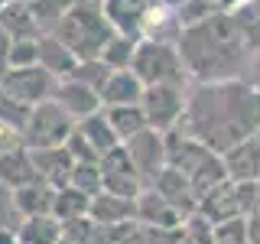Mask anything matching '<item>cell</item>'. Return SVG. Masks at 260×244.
<instances>
[{"label": "cell", "mask_w": 260, "mask_h": 244, "mask_svg": "<svg viewBox=\"0 0 260 244\" xmlns=\"http://www.w3.org/2000/svg\"><path fill=\"white\" fill-rule=\"evenodd\" d=\"M75 127L85 134V140L94 146L98 153H111L114 146H120V137L114 134V127H111V120H108V114H104V108L101 111H94V114H88V117H81V120H75Z\"/></svg>", "instance_id": "obj_23"}, {"label": "cell", "mask_w": 260, "mask_h": 244, "mask_svg": "<svg viewBox=\"0 0 260 244\" xmlns=\"http://www.w3.org/2000/svg\"><path fill=\"white\" fill-rule=\"evenodd\" d=\"M146 244H195V241L182 225H176V228H146Z\"/></svg>", "instance_id": "obj_39"}, {"label": "cell", "mask_w": 260, "mask_h": 244, "mask_svg": "<svg viewBox=\"0 0 260 244\" xmlns=\"http://www.w3.org/2000/svg\"><path fill=\"white\" fill-rule=\"evenodd\" d=\"M88 215L98 225H120V222H134L137 218V199L130 195H117V192H98L88 205Z\"/></svg>", "instance_id": "obj_17"}, {"label": "cell", "mask_w": 260, "mask_h": 244, "mask_svg": "<svg viewBox=\"0 0 260 244\" xmlns=\"http://www.w3.org/2000/svg\"><path fill=\"white\" fill-rule=\"evenodd\" d=\"M241 4H247V0H221V10H231V7H234V10H238Z\"/></svg>", "instance_id": "obj_44"}, {"label": "cell", "mask_w": 260, "mask_h": 244, "mask_svg": "<svg viewBox=\"0 0 260 244\" xmlns=\"http://www.w3.org/2000/svg\"><path fill=\"white\" fill-rule=\"evenodd\" d=\"M0 244H20L16 241V231H4V228H0Z\"/></svg>", "instance_id": "obj_43"}, {"label": "cell", "mask_w": 260, "mask_h": 244, "mask_svg": "<svg viewBox=\"0 0 260 244\" xmlns=\"http://www.w3.org/2000/svg\"><path fill=\"white\" fill-rule=\"evenodd\" d=\"M124 150H127L130 163H134V169L140 173L146 189H150L153 179L169 166L166 134H159V130H153V127H146V130H140V134H134L130 140H124Z\"/></svg>", "instance_id": "obj_7"}, {"label": "cell", "mask_w": 260, "mask_h": 244, "mask_svg": "<svg viewBox=\"0 0 260 244\" xmlns=\"http://www.w3.org/2000/svg\"><path fill=\"white\" fill-rule=\"evenodd\" d=\"M153 189H156L182 218H189L192 211H199V192H195V186L182 173H179L176 166H166V169H162V173L153 179Z\"/></svg>", "instance_id": "obj_10"}, {"label": "cell", "mask_w": 260, "mask_h": 244, "mask_svg": "<svg viewBox=\"0 0 260 244\" xmlns=\"http://www.w3.org/2000/svg\"><path fill=\"white\" fill-rule=\"evenodd\" d=\"M111 65L104 62V59H78V65L69 72L75 81H81V85H88V88H94L98 95H101V88H104V81L111 78Z\"/></svg>", "instance_id": "obj_30"}, {"label": "cell", "mask_w": 260, "mask_h": 244, "mask_svg": "<svg viewBox=\"0 0 260 244\" xmlns=\"http://www.w3.org/2000/svg\"><path fill=\"white\" fill-rule=\"evenodd\" d=\"M247 244H260V215H247Z\"/></svg>", "instance_id": "obj_42"}, {"label": "cell", "mask_w": 260, "mask_h": 244, "mask_svg": "<svg viewBox=\"0 0 260 244\" xmlns=\"http://www.w3.org/2000/svg\"><path fill=\"white\" fill-rule=\"evenodd\" d=\"M62 238H69L75 244H101V225L91 215L72 218V222H62Z\"/></svg>", "instance_id": "obj_31"}, {"label": "cell", "mask_w": 260, "mask_h": 244, "mask_svg": "<svg viewBox=\"0 0 260 244\" xmlns=\"http://www.w3.org/2000/svg\"><path fill=\"white\" fill-rule=\"evenodd\" d=\"M137 222L146 225V228H176V225H182L185 218L150 186V189H143L137 195Z\"/></svg>", "instance_id": "obj_16"}, {"label": "cell", "mask_w": 260, "mask_h": 244, "mask_svg": "<svg viewBox=\"0 0 260 244\" xmlns=\"http://www.w3.org/2000/svg\"><path fill=\"white\" fill-rule=\"evenodd\" d=\"M130 69L143 85H189V72L179 55L176 43H153V39H140L134 52Z\"/></svg>", "instance_id": "obj_4"}, {"label": "cell", "mask_w": 260, "mask_h": 244, "mask_svg": "<svg viewBox=\"0 0 260 244\" xmlns=\"http://www.w3.org/2000/svg\"><path fill=\"white\" fill-rule=\"evenodd\" d=\"M199 211L208 218V222L221 225L228 218H238L241 215V205H238V186L231 182V179H224V182L211 186L208 192L199 195Z\"/></svg>", "instance_id": "obj_15"}, {"label": "cell", "mask_w": 260, "mask_h": 244, "mask_svg": "<svg viewBox=\"0 0 260 244\" xmlns=\"http://www.w3.org/2000/svg\"><path fill=\"white\" fill-rule=\"evenodd\" d=\"M104 114H108L114 134L120 137V143L130 140L134 134H140V130H146L150 124H146V114L140 104H114V108H104Z\"/></svg>", "instance_id": "obj_26"}, {"label": "cell", "mask_w": 260, "mask_h": 244, "mask_svg": "<svg viewBox=\"0 0 260 244\" xmlns=\"http://www.w3.org/2000/svg\"><path fill=\"white\" fill-rule=\"evenodd\" d=\"M72 186L94 199V195L104 189V182H101V166H98V163H75V169H72Z\"/></svg>", "instance_id": "obj_32"}, {"label": "cell", "mask_w": 260, "mask_h": 244, "mask_svg": "<svg viewBox=\"0 0 260 244\" xmlns=\"http://www.w3.org/2000/svg\"><path fill=\"white\" fill-rule=\"evenodd\" d=\"M182 228L189 231V238L195 244H211V241H215V222H208L202 211H192V215L182 222Z\"/></svg>", "instance_id": "obj_37"}, {"label": "cell", "mask_w": 260, "mask_h": 244, "mask_svg": "<svg viewBox=\"0 0 260 244\" xmlns=\"http://www.w3.org/2000/svg\"><path fill=\"white\" fill-rule=\"evenodd\" d=\"M0 26L10 33V39H39L43 36L36 16L29 13V7L23 0H7L0 7Z\"/></svg>", "instance_id": "obj_21"}, {"label": "cell", "mask_w": 260, "mask_h": 244, "mask_svg": "<svg viewBox=\"0 0 260 244\" xmlns=\"http://www.w3.org/2000/svg\"><path fill=\"white\" fill-rule=\"evenodd\" d=\"M39 65V39H13L10 43V69Z\"/></svg>", "instance_id": "obj_36"}, {"label": "cell", "mask_w": 260, "mask_h": 244, "mask_svg": "<svg viewBox=\"0 0 260 244\" xmlns=\"http://www.w3.org/2000/svg\"><path fill=\"white\" fill-rule=\"evenodd\" d=\"M166 153H169V166H176L179 173L189 179L199 195L228 179L221 153H215L211 146H205L202 140L182 134L179 127L166 134Z\"/></svg>", "instance_id": "obj_3"}, {"label": "cell", "mask_w": 260, "mask_h": 244, "mask_svg": "<svg viewBox=\"0 0 260 244\" xmlns=\"http://www.w3.org/2000/svg\"><path fill=\"white\" fill-rule=\"evenodd\" d=\"M72 130H75V117L59 101L49 98V101L29 108V117L20 134H23V146L26 150H43V146H62Z\"/></svg>", "instance_id": "obj_5"}, {"label": "cell", "mask_w": 260, "mask_h": 244, "mask_svg": "<svg viewBox=\"0 0 260 244\" xmlns=\"http://www.w3.org/2000/svg\"><path fill=\"white\" fill-rule=\"evenodd\" d=\"M32 153V166H36V173L43 182L55 186V189H62V186L72 182V169H75V160H72V153L62 146H43V150H29Z\"/></svg>", "instance_id": "obj_13"}, {"label": "cell", "mask_w": 260, "mask_h": 244, "mask_svg": "<svg viewBox=\"0 0 260 244\" xmlns=\"http://www.w3.org/2000/svg\"><path fill=\"white\" fill-rule=\"evenodd\" d=\"M254 211L260 215V179H257V202H254ZM254 211H250V215H254Z\"/></svg>", "instance_id": "obj_45"}, {"label": "cell", "mask_w": 260, "mask_h": 244, "mask_svg": "<svg viewBox=\"0 0 260 244\" xmlns=\"http://www.w3.org/2000/svg\"><path fill=\"white\" fill-rule=\"evenodd\" d=\"M101 7H104V16L111 20V26L117 33H124V36H140L143 16L150 10V0H101Z\"/></svg>", "instance_id": "obj_18"}, {"label": "cell", "mask_w": 260, "mask_h": 244, "mask_svg": "<svg viewBox=\"0 0 260 244\" xmlns=\"http://www.w3.org/2000/svg\"><path fill=\"white\" fill-rule=\"evenodd\" d=\"M10 33H7L4 26H0V78H4V72L10 69Z\"/></svg>", "instance_id": "obj_41"}, {"label": "cell", "mask_w": 260, "mask_h": 244, "mask_svg": "<svg viewBox=\"0 0 260 244\" xmlns=\"http://www.w3.org/2000/svg\"><path fill=\"white\" fill-rule=\"evenodd\" d=\"M182 20H179V10L169 4H150V10L143 16L140 26V39H153V43H179L182 36Z\"/></svg>", "instance_id": "obj_14"}, {"label": "cell", "mask_w": 260, "mask_h": 244, "mask_svg": "<svg viewBox=\"0 0 260 244\" xmlns=\"http://www.w3.org/2000/svg\"><path fill=\"white\" fill-rule=\"evenodd\" d=\"M150 4H156V0H150Z\"/></svg>", "instance_id": "obj_49"}, {"label": "cell", "mask_w": 260, "mask_h": 244, "mask_svg": "<svg viewBox=\"0 0 260 244\" xmlns=\"http://www.w3.org/2000/svg\"><path fill=\"white\" fill-rule=\"evenodd\" d=\"M52 33L75 52V59H101L104 46L117 36V29L104 16L101 0H75Z\"/></svg>", "instance_id": "obj_2"}, {"label": "cell", "mask_w": 260, "mask_h": 244, "mask_svg": "<svg viewBox=\"0 0 260 244\" xmlns=\"http://www.w3.org/2000/svg\"><path fill=\"white\" fill-rule=\"evenodd\" d=\"M23 4H26V7H29V13L36 16L39 29H43V33H52V29H55V23L62 20V13L69 10L75 0H23Z\"/></svg>", "instance_id": "obj_29"}, {"label": "cell", "mask_w": 260, "mask_h": 244, "mask_svg": "<svg viewBox=\"0 0 260 244\" xmlns=\"http://www.w3.org/2000/svg\"><path fill=\"white\" fill-rule=\"evenodd\" d=\"M20 244H59L62 241V222L55 215H29L16 228Z\"/></svg>", "instance_id": "obj_24"}, {"label": "cell", "mask_w": 260, "mask_h": 244, "mask_svg": "<svg viewBox=\"0 0 260 244\" xmlns=\"http://www.w3.org/2000/svg\"><path fill=\"white\" fill-rule=\"evenodd\" d=\"M98 166H101V182H104V192H117V195H130V199H137L146 186L140 173L134 169V163H130L124 143L114 146L111 153H104L101 160H98Z\"/></svg>", "instance_id": "obj_9"}, {"label": "cell", "mask_w": 260, "mask_h": 244, "mask_svg": "<svg viewBox=\"0 0 260 244\" xmlns=\"http://www.w3.org/2000/svg\"><path fill=\"white\" fill-rule=\"evenodd\" d=\"M162 4H169V7H179V4H185V0H162Z\"/></svg>", "instance_id": "obj_46"}, {"label": "cell", "mask_w": 260, "mask_h": 244, "mask_svg": "<svg viewBox=\"0 0 260 244\" xmlns=\"http://www.w3.org/2000/svg\"><path fill=\"white\" fill-rule=\"evenodd\" d=\"M13 192H16V205H20L23 218H29V215H52L55 186L36 179V182H26V186H20V189H13Z\"/></svg>", "instance_id": "obj_25"}, {"label": "cell", "mask_w": 260, "mask_h": 244, "mask_svg": "<svg viewBox=\"0 0 260 244\" xmlns=\"http://www.w3.org/2000/svg\"><path fill=\"white\" fill-rule=\"evenodd\" d=\"M211 244H247V215L228 218V222L215 225V241Z\"/></svg>", "instance_id": "obj_34"}, {"label": "cell", "mask_w": 260, "mask_h": 244, "mask_svg": "<svg viewBox=\"0 0 260 244\" xmlns=\"http://www.w3.org/2000/svg\"><path fill=\"white\" fill-rule=\"evenodd\" d=\"M20 143H23V134H20V130L0 120V157H4L7 150H13V146H20Z\"/></svg>", "instance_id": "obj_40"}, {"label": "cell", "mask_w": 260, "mask_h": 244, "mask_svg": "<svg viewBox=\"0 0 260 244\" xmlns=\"http://www.w3.org/2000/svg\"><path fill=\"white\" fill-rule=\"evenodd\" d=\"M39 65L49 69L55 78H65L78 65V59L55 33H43V36H39Z\"/></svg>", "instance_id": "obj_22"}, {"label": "cell", "mask_w": 260, "mask_h": 244, "mask_svg": "<svg viewBox=\"0 0 260 244\" xmlns=\"http://www.w3.org/2000/svg\"><path fill=\"white\" fill-rule=\"evenodd\" d=\"M254 10H257V13H260V0H254Z\"/></svg>", "instance_id": "obj_47"}, {"label": "cell", "mask_w": 260, "mask_h": 244, "mask_svg": "<svg viewBox=\"0 0 260 244\" xmlns=\"http://www.w3.org/2000/svg\"><path fill=\"white\" fill-rule=\"evenodd\" d=\"M26 117H29V104L16 101L13 95H7L4 88H0V120H4V124H10V127H16V130H23Z\"/></svg>", "instance_id": "obj_35"}, {"label": "cell", "mask_w": 260, "mask_h": 244, "mask_svg": "<svg viewBox=\"0 0 260 244\" xmlns=\"http://www.w3.org/2000/svg\"><path fill=\"white\" fill-rule=\"evenodd\" d=\"M39 173L36 166H32V153L26 146H13V150H7L4 157H0V182L10 186V189H20V186L26 182H36Z\"/></svg>", "instance_id": "obj_20"}, {"label": "cell", "mask_w": 260, "mask_h": 244, "mask_svg": "<svg viewBox=\"0 0 260 244\" xmlns=\"http://www.w3.org/2000/svg\"><path fill=\"white\" fill-rule=\"evenodd\" d=\"M179 130L215 153H228L234 143L260 134V92L241 78L189 81Z\"/></svg>", "instance_id": "obj_1"}, {"label": "cell", "mask_w": 260, "mask_h": 244, "mask_svg": "<svg viewBox=\"0 0 260 244\" xmlns=\"http://www.w3.org/2000/svg\"><path fill=\"white\" fill-rule=\"evenodd\" d=\"M20 225H23V211L16 205V192L0 182V228L4 231H16Z\"/></svg>", "instance_id": "obj_33"}, {"label": "cell", "mask_w": 260, "mask_h": 244, "mask_svg": "<svg viewBox=\"0 0 260 244\" xmlns=\"http://www.w3.org/2000/svg\"><path fill=\"white\" fill-rule=\"evenodd\" d=\"M59 244H75V241H69V238H62V241H59Z\"/></svg>", "instance_id": "obj_48"}, {"label": "cell", "mask_w": 260, "mask_h": 244, "mask_svg": "<svg viewBox=\"0 0 260 244\" xmlns=\"http://www.w3.org/2000/svg\"><path fill=\"white\" fill-rule=\"evenodd\" d=\"M137 43H140V36H124V33H117V36H114L111 43L104 46L101 59L108 62L114 72H117V69H130V62H134V52H137Z\"/></svg>", "instance_id": "obj_28"}, {"label": "cell", "mask_w": 260, "mask_h": 244, "mask_svg": "<svg viewBox=\"0 0 260 244\" xmlns=\"http://www.w3.org/2000/svg\"><path fill=\"white\" fill-rule=\"evenodd\" d=\"M65 150L72 153V160H75V163H98V160H101V153H98L94 146L85 140V134H81L78 127L69 134V140H65Z\"/></svg>", "instance_id": "obj_38"}, {"label": "cell", "mask_w": 260, "mask_h": 244, "mask_svg": "<svg viewBox=\"0 0 260 244\" xmlns=\"http://www.w3.org/2000/svg\"><path fill=\"white\" fill-rule=\"evenodd\" d=\"M143 88L146 85L137 78L134 69H117V72H111V78L101 88V104L104 108H114V104H140Z\"/></svg>", "instance_id": "obj_19"}, {"label": "cell", "mask_w": 260, "mask_h": 244, "mask_svg": "<svg viewBox=\"0 0 260 244\" xmlns=\"http://www.w3.org/2000/svg\"><path fill=\"white\" fill-rule=\"evenodd\" d=\"M88 205H91V195H85L81 189L75 186H62V189H55V199H52V215L59 218V222H72V218H81L88 215Z\"/></svg>", "instance_id": "obj_27"}, {"label": "cell", "mask_w": 260, "mask_h": 244, "mask_svg": "<svg viewBox=\"0 0 260 244\" xmlns=\"http://www.w3.org/2000/svg\"><path fill=\"white\" fill-rule=\"evenodd\" d=\"M221 160H224V173L231 182H254V179H260V134L234 143L228 153H221Z\"/></svg>", "instance_id": "obj_11"}, {"label": "cell", "mask_w": 260, "mask_h": 244, "mask_svg": "<svg viewBox=\"0 0 260 244\" xmlns=\"http://www.w3.org/2000/svg\"><path fill=\"white\" fill-rule=\"evenodd\" d=\"M185 92H189V85H146L140 98L146 124L159 134L176 130L185 111Z\"/></svg>", "instance_id": "obj_6"}, {"label": "cell", "mask_w": 260, "mask_h": 244, "mask_svg": "<svg viewBox=\"0 0 260 244\" xmlns=\"http://www.w3.org/2000/svg\"><path fill=\"white\" fill-rule=\"evenodd\" d=\"M55 78L49 69H43V65H20V69H7L4 78H0V88H4L7 95H13L16 101L23 104H43L52 98L55 92Z\"/></svg>", "instance_id": "obj_8"}, {"label": "cell", "mask_w": 260, "mask_h": 244, "mask_svg": "<svg viewBox=\"0 0 260 244\" xmlns=\"http://www.w3.org/2000/svg\"><path fill=\"white\" fill-rule=\"evenodd\" d=\"M52 101H59L75 120H81V117H88V114H94V111L104 108V104H101V95H98L94 88H88V85H81V81H75L72 75H65V78L55 81Z\"/></svg>", "instance_id": "obj_12"}]
</instances>
